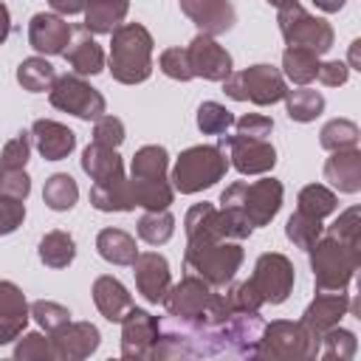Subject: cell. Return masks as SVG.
Masks as SVG:
<instances>
[{"label":"cell","instance_id":"6da1fadb","mask_svg":"<svg viewBox=\"0 0 361 361\" xmlns=\"http://www.w3.org/2000/svg\"><path fill=\"white\" fill-rule=\"evenodd\" d=\"M107 71L121 85L147 82L152 73V34L141 23H121L110 34Z\"/></svg>","mask_w":361,"mask_h":361},{"label":"cell","instance_id":"7a4b0ae2","mask_svg":"<svg viewBox=\"0 0 361 361\" xmlns=\"http://www.w3.org/2000/svg\"><path fill=\"white\" fill-rule=\"evenodd\" d=\"M282 183L276 178H262V180H234L231 186L223 189L220 195V209H228L234 214H240L243 220H248L254 228L257 226H268L279 209H282Z\"/></svg>","mask_w":361,"mask_h":361},{"label":"cell","instance_id":"3957f363","mask_svg":"<svg viewBox=\"0 0 361 361\" xmlns=\"http://www.w3.org/2000/svg\"><path fill=\"white\" fill-rule=\"evenodd\" d=\"M310 268L316 290H347L361 268V245L341 243L336 237H319L310 248Z\"/></svg>","mask_w":361,"mask_h":361},{"label":"cell","instance_id":"277c9868","mask_svg":"<svg viewBox=\"0 0 361 361\" xmlns=\"http://www.w3.org/2000/svg\"><path fill=\"white\" fill-rule=\"evenodd\" d=\"M183 262L212 288H226L243 265V248L237 240H186Z\"/></svg>","mask_w":361,"mask_h":361},{"label":"cell","instance_id":"5b68a950","mask_svg":"<svg viewBox=\"0 0 361 361\" xmlns=\"http://www.w3.org/2000/svg\"><path fill=\"white\" fill-rule=\"evenodd\" d=\"M228 169V158L223 155V149L217 144H195L189 149H183L172 166V189L180 195H195L203 192L209 186H214L217 180H223Z\"/></svg>","mask_w":361,"mask_h":361},{"label":"cell","instance_id":"8992f818","mask_svg":"<svg viewBox=\"0 0 361 361\" xmlns=\"http://www.w3.org/2000/svg\"><path fill=\"white\" fill-rule=\"evenodd\" d=\"M223 90L228 99L234 102H251V104H276L285 99V76L279 68L274 65H251V68H243V71H231L226 79H223Z\"/></svg>","mask_w":361,"mask_h":361},{"label":"cell","instance_id":"52a82bcc","mask_svg":"<svg viewBox=\"0 0 361 361\" xmlns=\"http://www.w3.org/2000/svg\"><path fill=\"white\" fill-rule=\"evenodd\" d=\"M319 338H313L302 322H285L276 319L265 324L257 347V358H274V361H299V358H316Z\"/></svg>","mask_w":361,"mask_h":361},{"label":"cell","instance_id":"ba28073f","mask_svg":"<svg viewBox=\"0 0 361 361\" xmlns=\"http://www.w3.org/2000/svg\"><path fill=\"white\" fill-rule=\"evenodd\" d=\"M279 31H282V39L293 48H307L313 54H324L333 48V28L327 20L322 17H313L310 11H305L299 3L288 6V8H279Z\"/></svg>","mask_w":361,"mask_h":361},{"label":"cell","instance_id":"9c48e42d","mask_svg":"<svg viewBox=\"0 0 361 361\" xmlns=\"http://www.w3.org/2000/svg\"><path fill=\"white\" fill-rule=\"evenodd\" d=\"M48 102L62 110V113H71L82 121H96L99 116H104L107 104H104V96L87 85L82 76L76 73H65V76H56L51 90H48Z\"/></svg>","mask_w":361,"mask_h":361},{"label":"cell","instance_id":"30bf717a","mask_svg":"<svg viewBox=\"0 0 361 361\" xmlns=\"http://www.w3.org/2000/svg\"><path fill=\"white\" fill-rule=\"evenodd\" d=\"M293 262L285 254L276 251H265L259 254V259L254 262V274H251V285L259 293L262 305H282L290 290H293Z\"/></svg>","mask_w":361,"mask_h":361},{"label":"cell","instance_id":"8fae6325","mask_svg":"<svg viewBox=\"0 0 361 361\" xmlns=\"http://www.w3.org/2000/svg\"><path fill=\"white\" fill-rule=\"evenodd\" d=\"M214 330H217L220 353L257 358V347H259V336L265 330V319L259 316V310H234L228 319L214 324Z\"/></svg>","mask_w":361,"mask_h":361},{"label":"cell","instance_id":"7c38bea8","mask_svg":"<svg viewBox=\"0 0 361 361\" xmlns=\"http://www.w3.org/2000/svg\"><path fill=\"white\" fill-rule=\"evenodd\" d=\"M217 147L228 158V164L240 175H265L276 166V149L265 138H248V135H220Z\"/></svg>","mask_w":361,"mask_h":361},{"label":"cell","instance_id":"4fadbf2b","mask_svg":"<svg viewBox=\"0 0 361 361\" xmlns=\"http://www.w3.org/2000/svg\"><path fill=\"white\" fill-rule=\"evenodd\" d=\"M214 296V288L200 276H183L178 285H169L164 296V307L169 316L189 319V322H206L209 302Z\"/></svg>","mask_w":361,"mask_h":361},{"label":"cell","instance_id":"5bb4252c","mask_svg":"<svg viewBox=\"0 0 361 361\" xmlns=\"http://www.w3.org/2000/svg\"><path fill=\"white\" fill-rule=\"evenodd\" d=\"M186 59H189L192 76H200V79H209V82H223L234 71L231 54L209 34H197L186 45Z\"/></svg>","mask_w":361,"mask_h":361},{"label":"cell","instance_id":"9a60e30c","mask_svg":"<svg viewBox=\"0 0 361 361\" xmlns=\"http://www.w3.org/2000/svg\"><path fill=\"white\" fill-rule=\"evenodd\" d=\"M350 310L355 313V305L350 302L347 290H316V299L305 307L299 322L313 338H319L324 330L336 327Z\"/></svg>","mask_w":361,"mask_h":361},{"label":"cell","instance_id":"2e32d148","mask_svg":"<svg viewBox=\"0 0 361 361\" xmlns=\"http://www.w3.org/2000/svg\"><path fill=\"white\" fill-rule=\"evenodd\" d=\"M121 324V355L124 358H149L155 341H158V316H152L144 307H130Z\"/></svg>","mask_w":361,"mask_h":361},{"label":"cell","instance_id":"e0dca14e","mask_svg":"<svg viewBox=\"0 0 361 361\" xmlns=\"http://www.w3.org/2000/svg\"><path fill=\"white\" fill-rule=\"evenodd\" d=\"M99 341H102L99 327L90 322H68L51 333L54 358L59 361H82L99 350Z\"/></svg>","mask_w":361,"mask_h":361},{"label":"cell","instance_id":"ac0fdd59","mask_svg":"<svg viewBox=\"0 0 361 361\" xmlns=\"http://www.w3.org/2000/svg\"><path fill=\"white\" fill-rule=\"evenodd\" d=\"M133 276H135V288L138 293L149 302L158 305L164 302L169 285H172V274H169V262L166 257H161L158 251H144L135 257L133 262Z\"/></svg>","mask_w":361,"mask_h":361},{"label":"cell","instance_id":"d6986e66","mask_svg":"<svg viewBox=\"0 0 361 361\" xmlns=\"http://www.w3.org/2000/svg\"><path fill=\"white\" fill-rule=\"evenodd\" d=\"M71 34H73V28L65 23V17H59L54 11H39L28 23V45L45 56L65 54Z\"/></svg>","mask_w":361,"mask_h":361},{"label":"cell","instance_id":"ffe728a7","mask_svg":"<svg viewBox=\"0 0 361 361\" xmlns=\"http://www.w3.org/2000/svg\"><path fill=\"white\" fill-rule=\"evenodd\" d=\"M180 11L200 28V34L220 37L234 28L237 11L228 0H178Z\"/></svg>","mask_w":361,"mask_h":361},{"label":"cell","instance_id":"44dd1931","mask_svg":"<svg viewBox=\"0 0 361 361\" xmlns=\"http://www.w3.org/2000/svg\"><path fill=\"white\" fill-rule=\"evenodd\" d=\"M31 141L45 161H62L76 149V133L51 118H37L31 124Z\"/></svg>","mask_w":361,"mask_h":361},{"label":"cell","instance_id":"7402d4cb","mask_svg":"<svg viewBox=\"0 0 361 361\" xmlns=\"http://www.w3.org/2000/svg\"><path fill=\"white\" fill-rule=\"evenodd\" d=\"M28 319H31V310L23 290L14 282L0 279V344L20 338Z\"/></svg>","mask_w":361,"mask_h":361},{"label":"cell","instance_id":"603a6c76","mask_svg":"<svg viewBox=\"0 0 361 361\" xmlns=\"http://www.w3.org/2000/svg\"><path fill=\"white\" fill-rule=\"evenodd\" d=\"M62 56L68 59L76 76H96L99 71H104V51L85 25L71 34V42Z\"/></svg>","mask_w":361,"mask_h":361},{"label":"cell","instance_id":"cb8c5ba5","mask_svg":"<svg viewBox=\"0 0 361 361\" xmlns=\"http://www.w3.org/2000/svg\"><path fill=\"white\" fill-rule=\"evenodd\" d=\"M82 169H85V175H90L93 183L124 178V161H121L118 149L116 147H104L99 141H90L85 147V152H82Z\"/></svg>","mask_w":361,"mask_h":361},{"label":"cell","instance_id":"d4e9b609","mask_svg":"<svg viewBox=\"0 0 361 361\" xmlns=\"http://www.w3.org/2000/svg\"><path fill=\"white\" fill-rule=\"evenodd\" d=\"M324 180H330L338 192L355 195L361 189V152H358V147L333 152L324 164Z\"/></svg>","mask_w":361,"mask_h":361},{"label":"cell","instance_id":"484cf974","mask_svg":"<svg viewBox=\"0 0 361 361\" xmlns=\"http://www.w3.org/2000/svg\"><path fill=\"white\" fill-rule=\"evenodd\" d=\"M93 302L99 307V313L107 322H121L127 316V310L133 307V296L130 290L116 279V276H99L93 282Z\"/></svg>","mask_w":361,"mask_h":361},{"label":"cell","instance_id":"4316f807","mask_svg":"<svg viewBox=\"0 0 361 361\" xmlns=\"http://www.w3.org/2000/svg\"><path fill=\"white\" fill-rule=\"evenodd\" d=\"M130 11V0H87L85 28L90 34H113Z\"/></svg>","mask_w":361,"mask_h":361},{"label":"cell","instance_id":"83f0119b","mask_svg":"<svg viewBox=\"0 0 361 361\" xmlns=\"http://www.w3.org/2000/svg\"><path fill=\"white\" fill-rule=\"evenodd\" d=\"M96 251L110 265H133L138 257L135 237L121 228H102L96 237Z\"/></svg>","mask_w":361,"mask_h":361},{"label":"cell","instance_id":"f1b7e54d","mask_svg":"<svg viewBox=\"0 0 361 361\" xmlns=\"http://www.w3.org/2000/svg\"><path fill=\"white\" fill-rule=\"evenodd\" d=\"M90 206L99 212H133V195H130V180L127 175L118 180H104L90 186Z\"/></svg>","mask_w":361,"mask_h":361},{"label":"cell","instance_id":"f546056e","mask_svg":"<svg viewBox=\"0 0 361 361\" xmlns=\"http://www.w3.org/2000/svg\"><path fill=\"white\" fill-rule=\"evenodd\" d=\"M130 180V195H133V203L147 209V212H161V209H169L172 197H175V189L166 180H138V178H127Z\"/></svg>","mask_w":361,"mask_h":361},{"label":"cell","instance_id":"4dcf8cb0","mask_svg":"<svg viewBox=\"0 0 361 361\" xmlns=\"http://www.w3.org/2000/svg\"><path fill=\"white\" fill-rule=\"evenodd\" d=\"M166 169H169L166 149L161 144H147V147L135 149L133 166H130V178H138V180H166Z\"/></svg>","mask_w":361,"mask_h":361},{"label":"cell","instance_id":"1f68e13d","mask_svg":"<svg viewBox=\"0 0 361 361\" xmlns=\"http://www.w3.org/2000/svg\"><path fill=\"white\" fill-rule=\"evenodd\" d=\"M319 73V54L307 51V48H293L288 45L282 54V76L290 79L293 85H310Z\"/></svg>","mask_w":361,"mask_h":361},{"label":"cell","instance_id":"d6a6232c","mask_svg":"<svg viewBox=\"0 0 361 361\" xmlns=\"http://www.w3.org/2000/svg\"><path fill=\"white\" fill-rule=\"evenodd\" d=\"M285 110H288L290 121H299V124L316 121L324 110V96L319 90L305 87V85L296 90H285Z\"/></svg>","mask_w":361,"mask_h":361},{"label":"cell","instance_id":"836d02e7","mask_svg":"<svg viewBox=\"0 0 361 361\" xmlns=\"http://www.w3.org/2000/svg\"><path fill=\"white\" fill-rule=\"evenodd\" d=\"M56 79V71L54 65L45 59V56H28L17 65V82L23 85V90L28 93H42V90H51Z\"/></svg>","mask_w":361,"mask_h":361},{"label":"cell","instance_id":"e575fe53","mask_svg":"<svg viewBox=\"0 0 361 361\" xmlns=\"http://www.w3.org/2000/svg\"><path fill=\"white\" fill-rule=\"evenodd\" d=\"M76 257V243L68 231H48L42 240H39V259L48 265V268H68Z\"/></svg>","mask_w":361,"mask_h":361},{"label":"cell","instance_id":"d590c367","mask_svg":"<svg viewBox=\"0 0 361 361\" xmlns=\"http://www.w3.org/2000/svg\"><path fill=\"white\" fill-rule=\"evenodd\" d=\"M42 200H45V206L54 209V212H68V209H73L76 200H79V186H76V180H73L68 172H56V175H51V178L45 180V186H42Z\"/></svg>","mask_w":361,"mask_h":361},{"label":"cell","instance_id":"8d00e7d4","mask_svg":"<svg viewBox=\"0 0 361 361\" xmlns=\"http://www.w3.org/2000/svg\"><path fill=\"white\" fill-rule=\"evenodd\" d=\"M296 203H299V206H296L299 212L313 214V217H319V220H324L327 214H333V212L338 209V197H336V192L327 189L324 183H307V186L299 192Z\"/></svg>","mask_w":361,"mask_h":361},{"label":"cell","instance_id":"74e56055","mask_svg":"<svg viewBox=\"0 0 361 361\" xmlns=\"http://www.w3.org/2000/svg\"><path fill=\"white\" fill-rule=\"evenodd\" d=\"M358 138H361V130H358V124L350 121V118H330V121L322 127V133H319L322 147L330 149V152L353 149V147H358Z\"/></svg>","mask_w":361,"mask_h":361},{"label":"cell","instance_id":"f35d334b","mask_svg":"<svg viewBox=\"0 0 361 361\" xmlns=\"http://www.w3.org/2000/svg\"><path fill=\"white\" fill-rule=\"evenodd\" d=\"M285 234H288V240H290L296 248L310 251V248L316 245V240L324 234V226H322L319 217L305 214V212L296 209V212L288 217V223H285Z\"/></svg>","mask_w":361,"mask_h":361},{"label":"cell","instance_id":"ab89813d","mask_svg":"<svg viewBox=\"0 0 361 361\" xmlns=\"http://www.w3.org/2000/svg\"><path fill=\"white\" fill-rule=\"evenodd\" d=\"M355 350H358V341H355V336L350 333V330H344V327H330V330H324L322 336H319V358H338V361H350L353 355H355Z\"/></svg>","mask_w":361,"mask_h":361},{"label":"cell","instance_id":"60d3db41","mask_svg":"<svg viewBox=\"0 0 361 361\" xmlns=\"http://www.w3.org/2000/svg\"><path fill=\"white\" fill-rule=\"evenodd\" d=\"M175 234V217L161 209V212H144L138 217V237L149 245H164Z\"/></svg>","mask_w":361,"mask_h":361},{"label":"cell","instance_id":"b9f144b4","mask_svg":"<svg viewBox=\"0 0 361 361\" xmlns=\"http://www.w3.org/2000/svg\"><path fill=\"white\" fill-rule=\"evenodd\" d=\"M197 127L203 135H223L234 127V113L226 110L220 102H203L197 107Z\"/></svg>","mask_w":361,"mask_h":361},{"label":"cell","instance_id":"7bdbcfd3","mask_svg":"<svg viewBox=\"0 0 361 361\" xmlns=\"http://www.w3.org/2000/svg\"><path fill=\"white\" fill-rule=\"evenodd\" d=\"M28 310H31V319L45 333H54V330H59L62 324L71 322V310L65 305H59V302H51V299H37V302L28 305Z\"/></svg>","mask_w":361,"mask_h":361},{"label":"cell","instance_id":"ee69618b","mask_svg":"<svg viewBox=\"0 0 361 361\" xmlns=\"http://www.w3.org/2000/svg\"><path fill=\"white\" fill-rule=\"evenodd\" d=\"M14 358L17 361H51L54 358L51 338H45L42 333H20V341L14 347Z\"/></svg>","mask_w":361,"mask_h":361},{"label":"cell","instance_id":"f6af8a7d","mask_svg":"<svg viewBox=\"0 0 361 361\" xmlns=\"http://www.w3.org/2000/svg\"><path fill=\"white\" fill-rule=\"evenodd\" d=\"M31 155V130H20L11 141H6L0 152V166L3 169H25Z\"/></svg>","mask_w":361,"mask_h":361},{"label":"cell","instance_id":"bcb514c9","mask_svg":"<svg viewBox=\"0 0 361 361\" xmlns=\"http://www.w3.org/2000/svg\"><path fill=\"white\" fill-rule=\"evenodd\" d=\"M327 234L336 237V240H341V243L361 245V209L353 206V209L341 212V214L333 220V226L327 228Z\"/></svg>","mask_w":361,"mask_h":361},{"label":"cell","instance_id":"7dc6e473","mask_svg":"<svg viewBox=\"0 0 361 361\" xmlns=\"http://www.w3.org/2000/svg\"><path fill=\"white\" fill-rule=\"evenodd\" d=\"M158 68L175 79V82H189L195 79L192 71H189V59H186V48H166L161 56H158Z\"/></svg>","mask_w":361,"mask_h":361},{"label":"cell","instance_id":"c3c4849f","mask_svg":"<svg viewBox=\"0 0 361 361\" xmlns=\"http://www.w3.org/2000/svg\"><path fill=\"white\" fill-rule=\"evenodd\" d=\"M93 141L104 144V147H121L124 141V121L116 116H99L93 124Z\"/></svg>","mask_w":361,"mask_h":361},{"label":"cell","instance_id":"681fc988","mask_svg":"<svg viewBox=\"0 0 361 361\" xmlns=\"http://www.w3.org/2000/svg\"><path fill=\"white\" fill-rule=\"evenodd\" d=\"M226 296L231 302V310H259L262 307V299H259V293L254 290V285L248 279L226 288Z\"/></svg>","mask_w":361,"mask_h":361},{"label":"cell","instance_id":"f907efd6","mask_svg":"<svg viewBox=\"0 0 361 361\" xmlns=\"http://www.w3.org/2000/svg\"><path fill=\"white\" fill-rule=\"evenodd\" d=\"M23 220H25V200L0 197V237L17 231L23 226Z\"/></svg>","mask_w":361,"mask_h":361},{"label":"cell","instance_id":"816d5d0a","mask_svg":"<svg viewBox=\"0 0 361 361\" xmlns=\"http://www.w3.org/2000/svg\"><path fill=\"white\" fill-rule=\"evenodd\" d=\"M234 127H237V135L268 138L271 130H274V121L268 116H259V113H245L243 118H234Z\"/></svg>","mask_w":361,"mask_h":361},{"label":"cell","instance_id":"f5cc1de1","mask_svg":"<svg viewBox=\"0 0 361 361\" xmlns=\"http://www.w3.org/2000/svg\"><path fill=\"white\" fill-rule=\"evenodd\" d=\"M316 79H319L322 85H327V87L347 85V79H350V65H347V62H338V59H333V62H319Z\"/></svg>","mask_w":361,"mask_h":361},{"label":"cell","instance_id":"db71d44e","mask_svg":"<svg viewBox=\"0 0 361 361\" xmlns=\"http://www.w3.org/2000/svg\"><path fill=\"white\" fill-rule=\"evenodd\" d=\"M48 6H51V11L59 14V17H73V14L85 11L87 0H48Z\"/></svg>","mask_w":361,"mask_h":361},{"label":"cell","instance_id":"11a10c76","mask_svg":"<svg viewBox=\"0 0 361 361\" xmlns=\"http://www.w3.org/2000/svg\"><path fill=\"white\" fill-rule=\"evenodd\" d=\"M8 34H11V14H8V6L0 3V45L8 39Z\"/></svg>","mask_w":361,"mask_h":361},{"label":"cell","instance_id":"9f6ffc18","mask_svg":"<svg viewBox=\"0 0 361 361\" xmlns=\"http://www.w3.org/2000/svg\"><path fill=\"white\" fill-rule=\"evenodd\" d=\"M322 11H327V14H333V11H338L341 6H344V0H313Z\"/></svg>","mask_w":361,"mask_h":361},{"label":"cell","instance_id":"6f0895ef","mask_svg":"<svg viewBox=\"0 0 361 361\" xmlns=\"http://www.w3.org/2000/svg\"><path fill=\"white\" fill-rule=\"evenodd\" d=\"M358 45H361V39H355V42L350 45V65H353V68H358Z\"/></svg>","mask_w":361,"mask_h":361},{"label":"cell","instance_id":"680465c9","mask_svg":"<svg viewBox=\"0 0 361 361\" xmlns=\"http://www.w3.org/2000/svg\"><path fill=\"white\" fill-rule=\"evenodd\" d=\"M271 6H276V8H288V6H293V3H299V0H268Z\"/></svg>","mask_w":361,"mask_h":361},{"label":"cell","instance_id":"91938a15","mask_svg":"<svg viewBox=\"0 0 361 361\" xmlns=\"http://www.w3.org/2000/svg\"><path fill=\"white\" fill-rule=\"evenodd\" d=\"M0 178H3V166H0Z\"/></svg>","mask_w":361,"mask_h":361}]
</instances>
